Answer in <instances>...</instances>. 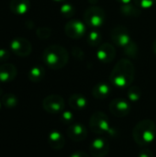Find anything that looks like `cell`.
Listing matches in <instances>:
<instances>
[{
    "mask_svg": "<svg viewBox=\"0 0 156 157\" xmlns=\"http://www.w3.org/2000/svg\"><path fill=\"white\" fill-rule=\"evenodd\" d=\"M134 75L135 68L133 63L129 59H121L112 69L109 80L114 86L125 88L132 84Z\"/></svg>",
    "mask_w": 156,
    "mask_h": 157,
    "instance_id": "1",
    "label": "cell"
},
{
    "mask_svg": "<svg viewBox=\"0 0 156 157\" xmlns=\"http://www.w3.org/2000/svg\"><path fill=\"white\" fill-rule=\"evenodd\" d=\"M42 60L49 68L52 70H59L67 64L69 61V54L64 47L58 44H52L43 51Z\"/></svg>",
    "mask_w": 156,
    "mask_h": 157,
    "instance_id": "2",
    "label": "cell"
},
{
    "mask_svg": "<svg viewBox=\"0 0 156 157\" xmlns=\"http://www.w3.org/2000/svg\"><path fill=\"white\" fill-rule=\"evenodd\" d=\"M133 139L139 145H147L152 144L156 136V125L151 120L140 121L133 129Z\"/></svg>",
    "mask_w": 156,
    "mask_h": 157,
    "instance_id": "3",
    "label": "cell"
},
{
    "mask_svg": "<svg viewBox=\"0 0 156 157\" xmlns=\"http://www.w3.org/2000/svg\"><path fill=\"white\" fill-rule=\"evenodd\" d=\"M106 19V13L103 8L96 6H89L84 13V20L87 26L92 29L101 27Z\"/></svg>",
    "mask_w": 156,
    "mask_h": 157,
    "instance_id": "4",
    "label": "cell"
},
{
    "mask_svg": "<svg viewBox=\"0 0 156 157\" xmlns=\"http://www.w3.org/2000/svg\"><path fill=\"white\" fill-rule=\"evenodd\" d=\"M89 127L93 132L98 135H102L106 132H110L111 130L108 117L101 111L95 112L91 116L89 121Z\"/></svg>",
    "mask_w": 156,
    "mask_h": 157,
    "instance_id": "5",
    "label": "cell"
},
{
    "mask_svg": "<svg viewBox=\"0 0 156 157\" xmlns=\"http://www.w3.org/2000/svg\"><path fill=\"white\" fill-rule=\"evenodd\" d=\"M64 107V99L59 95H50L42 101V108L50 114H61Z\"/></svg>",
    "mask_w": 156,
    "mask_h": 157,
    "instance_id": "6",
    "label": "cell"
},
{
    "mask_svg": "<svg viewBox=\"0 0 156 157\" xmlns=\"http://www.w3.org/2000/svg\"><path fill=\"white\" fill-rule=\"evenodd\" d=\"M10 50L19 57H27L31 53L32 45L29 40L23 37H17L11 40Z\"/></svg>",
    "mask_w": 156,
    "mask_h": 157,
    "instance_id": "7",
    "label": "cell"
},
{
    "mask_svg": "<svg viewBox=\"0 0 156 157\" xmlns=\"http://www.w3.org/2000/svg\"><path fill=\"white\" fill-rule=\"evenodd\" d=\"M64 32L69 38L77 40L85 36L86 32V27L82 21L78 19H72L65 24Z\"/></svg>",
    "mask_w": 156,
    "mask_h": 157,
    "instance_id": "8",
    "label": "cell"
},
{
    "mask_svg": "<svg viewBox=\"0 0 156 157\" xmlns=\"http://www.w3.org/2000/svg\"><path fill=\"white\" fill-rule=\"evenodd\" d=\"M111 40L114 44L122 48L131 40L129 29L121 25L113 28L111 30Z\"/></svg>",
    "mask_w": 156,
    "mask_h": 157,
    "instance_id": "9",
    "label": "cell"
},
{
    "mask_svg": "<svg viewBox=\"0 0 156 157\" xmlns=\"http://www.w3.org/2000/svg\"><path fill=\"white\" fill-rule=\"evenodd\" d=\"M109 143L104 137H97L91 143L89 146V152L91 155L94 157L106 156L109 151Z\"/></svg>",
    "mask_w": 156,
    "mask_h": 157,
    "instance_id": "10",
    "label": "cell"
},
{
    "mask_svg": "<svg viewBox=\"0 0 156 157\" xmlns=\"http://www.w3.org/2000/svg\"><path fill=\"white\" fill-rule=\"evenodd\" d=\"M109 110L115 117L123 118L131 111V105L123 98H115L109 104Z\"/></svg>",
    "mask_w": 156,
    "mask_h": 157,
    "instance_id": "11",
    "label": "cell"
},
{
    "mask_svg": "<svg viewBox=\"0 0 156 157\" xmlns=\"http://www.w3.org/2000/svg\"><path fill=\"white\" fill-rule=\"evenodd\" d=\"M97 57L100 62L104 63H108L115 59L116 49L111 43H108V42L102 43L97 48Z\"/></svg>",
    "mask_w": 156,
    "mask_h": 157,
    "instance_id": "12",
    "label": "cell"
},
{
    "mask_svg": "<svg viewBox=\"0 0 156 157\" xmlns=\"http://www.w3.org/2000/svg\"><path fill=\"white\" fill-rule=\"evenodd\" d=\"M68 137L74 142L84 141L87 136V129L81 123H74L67 129Z\"/></svg>",
    "mask_w": 156,
    "mask_h": 157,
    "instance_id": "13",
    "label": "cell"
},
{
    "mask_svg": "<svg viewBox=\"0 0 156 157\" xmlns=\"http://www.w3.org/2000/svg\"><path fill=\"white\" fill-rule=\"evenodd\" d=\"M17 68L12 63H3L0 65V82L8 83L17 76Z\"/></svg>",
    "mask_w": 156,
    "mask_h": 157,
    "instance_id": "14",
    "label": "cell"
},
{
    "mask_svg": "<svg viewBox=\"0 0 156 157\" xmlns=\"http://www.w3.org/2000/svg\"><path fill=\"white\" fill-rule=\"evenodd\" d=\"M9 8L15 15H25L30 8L29 0H11L9 3Z\"/></svg>",
    "mask_w": 156,
    "mask_h": 157,
    "instance_id": "15",
    "label": "cell"
},
{
    "mask_svg": "<svg viewBox=\"0 0 156 157\" xmlns=\"http://www.w3.org/2000/svg\"><path fill=\"white\" fill-rule=\"evenodd\" d=\"M48 144L53 150H61L65 144V139L60 132L52 131L48 135Z\"/></svg>",
    "mask_w": 156,
    "mask_h": 157,
    "instance_id": "16",
    "label": "cell"
},
{
    "mask_svg": "<svg viewBox=\"0 0 156 157\" xmlns=\"http://www.w3.org/2000/svg\"><path fill=\"white\" fill-rule=\"evenodd\" d=\"M111 93V87L107 83H98L92 89V94L94 98L97 99H105Z\"/></svg>",
    "mask_w": 156,
    "mask_h": 157,
    "instance_id": "17",
    "label": "cell"
},
{
    "mask_svg": "<svg viewBox=\"0 0 156 157\" xmlns=\"http://www.w3.org/2000/svg\"><path fill=\"white\" fill-rule=\"evenodd\" d=\"M87 99L81 94H74L69 98V105L75 110H81L86 108Z\"/></svg>",
    "mask_w": 156,
    "mask_h": 157,
    "instance_id": "18",
    "label": "cell"
},
{
    "mask_svg": "<svg viewBox=\"0 0 156 157\" xmlns=\"http://www.w3.org/2000/svg\"><path fill=\"white\" fill-rule=\"evenodd\" d=\"M120 13L125 16V17H137L142 14V10L139 6H137L135 4H123L120 6Z\"/></svg>",
    "mask_w": 156,
    "mask_h": 157,
    "instance_id": "19",
    "label": "cell"
},
{
    "mask_svg": "<svg viewBox=\"0 0 156 157\" xmlns=\"http://www.w3.org/2000/svg\"><path fill=\"white\" fill-rule=\"evenodd\" d=\"M45 76V70L40 65H35L28 73V77L31 82L38 83L40 82Z\"/></svg>",
    "mask_w": 156,
    "mask_h": 157,
    "instance_id": "20",
    "label": "cell"
},
{
    "mask_svg": "<svg viewBox=\"0 0 156 157\" xmlns=\"http://www.w3.org/2000/svg\"><path fill=\"white\" fill-rule=\"evenodd\" d=\"M86 40H87V43L90 46L98 47L101 44V41H102V35L98 30L93 29L88 33Z\"/></svg>",
    "mask_w": 156,
    "mask_h": 157,
    "instance_id": "21",
    "label": "cell"
},
{
    "mask_svg": "<svg viewBox=\"0 0 156 157\" xmlns=\"http://www.w3.org/2000/svg\"><path fill=\"white\" fill-rule=\"evenodd\" d=\"M123 50H124V53L131 59L137 58L139 54V47L137 43L133 40H131L126 46H124Z\"/></svg>",
    "mask_w": 156,
    "mask_h": 157,
    "instance_id": "22",
    "label": "cell"
},
{
    "mask_svg": "<svg viewBox=\"0 0 156 157\" xmlns=\"http://www.w3.org/2000/svg\"><path fill=\"white\" fill-rule=\"evenodd\" d=\"M1 102H2V105L6 107V109H13L17 105L18 100H17V98L14 94L6 93L2 97Z\"/></svg>",
    "mask_w": 156,
    "mask_h": 157,
    "instance_id": "23",
    "label": "cell"
},
{
    "mask_svg": "<svg viewBox=\"0 0 156 157\" xmlns=\"http://www.w3.org/2000/svg\"><path fill=\"white\" fill-rule=\"evenodd\" d=\"M60 13L63 15V17L70 18V17H72L74 15L75 8L70 3H64L63 5H62V6L60 8Z\"/></svg>",
    "mask_w": 156,
    "mask_h": 157,
    "instance_id": "24",
    "label": "cell"
},
{
    "mask_svg": "<svg viewBox=\"0 0 156 157\" xmlns=\"http://www.w3.org/2000/svg\"><path fill=\"white\" fill-rule=\"evenodd\" d=\"M127 96H128V98L131 101L137 102L138 100H140V98L142 97V91H141L140 87H138L136 86H131L129 88Z\"/></svg>",
    "mask_w": 156,
    "mask_h": 157,
    "instance_id": "25",
    "label": "cell"
},
{
    "mask_svg": "<svg viewBox=\"0 0 156 157\" xmlns=\"http://www.w3.org/2000/svg\"><path fill=\"white\" fill-rule=\"evenodd\" d=\"M36 35L38 36V38H40L41 40H46V39H48V38L51 37V29L50 28H47V27L39 28L36 30Z\"/></svg>",
    "mask_w": 156,
    "mask_h": 157,
    "instance_id": "26",
    "label": "cell"
},
{
    "mask_svg": "<svg viewBox=\"0 0 156 157\" xmlns=\"http://www.w3.org/2000/svg\"><path fill=\"white\" fill-rule=\"evenodd\" d=\"M133 2L137 6L143 9L151 8L156 4V0H133Z\"/></svg>",
    "mask_w": 156,
    "mask_h": 157,
    "instance_id": "27",
    "label": "cell"
},
{
    "mask_svg": "<svg viewBox=\"0 0 156 157\" xmlns=\"http://www.w3.org/2000/svg\"><path fill=\"white\" fill-rule=\"evenodd\" d=\"M72 55L78 61H83L85 60L86 58V55H85V52L84 51L78 47V46H74L72 47Z\"/></svg>",
    "mask_w": 156,
    "mask_h": 157,
    "instance_id": "28",
    "label": "cell"
},
{
    "mask_svg": "<svg viewBox=\"0 0 156 157\" xmlns=\"http://www.w3.org/2000/svg\"><path fill=\"white\" fill-rule=\"evenodd\" d=\"M61 120L63 123H72L74 120V117L71 111H63L61 113Z\"/></svg>",
    "mask_w": 156,
    "mask_h": 157,
    "instance_id": "29",
    "label": "cell"
},
{
    "mask_svg": "<svg viewBox=\"0 0 156 157\" xmlns=\"http://www.w3.org/2000/svg\"><path fill=\"white\" fill-rule=\"evenodd\" d=\"M10 57V52L6 49H0V62H6Z\"/></svg>",
    "mask_w": 156,
    "mask_h": 157,
    "instance_id": "30",
    "label": "cell"
},
{
    "mask_svg": "<svg viewBox=\"0 0 156 157\" xmlns=\"http://www.w3.org/2000/svg\"><path fill=\"white\" fill-rule=\"evenodd\" d=\"M139 157H154V155L150 150H143L139 154Z\"/></svg>",
    "mask_w": 156,
    "mask_h": 157,
    "instance_id": "31",
    "label": "cell"
},
{
    "mask_svg": "<svg viewBox=\"0 0 156 157\" xmlns=\"http://www.w3.org/2000/svg\"><path fill=\"white\" fill-rule=\"evenodd\" d=\"M70 157H89V156H88L86 153L78 151V152L74 153V154H73V155H72Z\"/></svg>",
    "mask_w": 156,
    "mask_h": 157,
    "instance_id": "32",
    "label": "cell"
},
{
    "mask_svg": "<svg viewBox=\"0 0 156 157\" xmlns=\"http://www.w3.org/2000/svg\"><path fill=\"white\" fill-rule=\"evenodd\" d=\"M118 2H120L121 5H123V4H129V3H131V1L132 0H117Z\"/></svg>",
    "mask_w": 156,
    "mask_h": 157,
    "instance_id": "33",
    "label": "cell"
},
{
    "mask_svg": "<svg viewBox=\"0 0 156 157\" xmlns=\"http://www.w3.org/2000/svg\"><path fill=\"white\" fill-rule=\"evenodd\" d=\"M152 49H153L154 52V53L156 54V38L154 39V42H153V45H152Z\"/></svg>",
    "mask_w": 156,
    "mask_h": 157,
    "instance_id": "34",
    "label": "cell"
},
{
    "mask_svg": "<svg viewBox=\"0 0 156 157\" xmlns=\"http://www.w3.org/2000/svg\"><path fill=\"white\" fill-rule=\"evenodd\" d=\"M97 1H98V0H88V2H89L91 5H95V4H97Z\"/></svg>",
    "mask_w": 156,
    "mask_h": 157,
    "instance_id": "35",
    "label": "cell"
},
{
    "mask_svg": "<svg viewBox=\"0 0 156 157\" xmlns=\"http://www.w3.org/2000/svg\"><path fill=\"white\" fill-rule=\"evenodd\" d=\"M53 1H55V2H64L66 0H53Z\"/></svg>",
    "mask_w": 156,
    "mask_h": 157,
    "instance_id": "36",
    "label": "cell"
},
{
    "mask_svg": "<svg viewBox=\"0 0 156 157\" xmlns=\"http://www.w3.org/2000/svg\"><path fill=\"white\" fill-rule=\"evenodd\" d=\"M1 105H2V102L0 101V109H1Z\"/></svg>",
    "mask_w": 156,
    "mask_h": 157,
    "instance_id": "37",
    "label": "cell"
}]
</instances>
